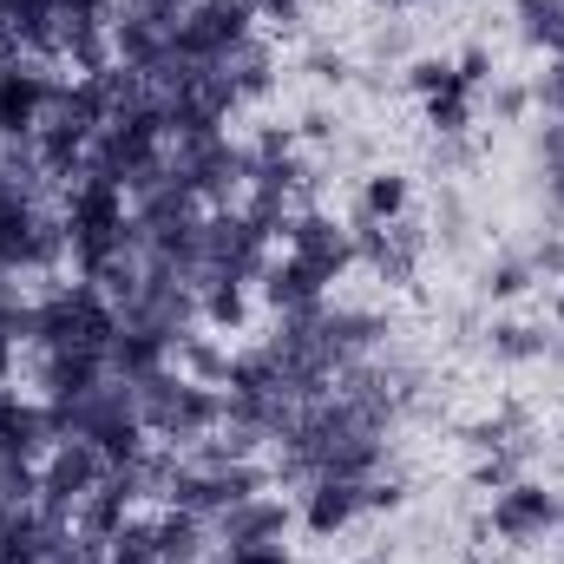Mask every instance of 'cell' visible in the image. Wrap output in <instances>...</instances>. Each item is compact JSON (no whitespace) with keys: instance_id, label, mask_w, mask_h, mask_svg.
<instances>
[{"instance_id":"8992f818","label":"cell","mask_w":564,"mask_h":564,"mask_svg":"<svg viewBox=\"0 0 564 564\" xmlns=\"http://www.w3.org/2000/svg\"><path fill=\"white\" fill-rule=\"evenodd\" d=\"M519 289H525V270H519V263L492 270V295H519Z\"/></svg>"},{"instance_id":"52a82bcc","label":"cell","mask_w":564,"mask_h":564,"mask_svg":"<svg viewBox=\"0 0 564 564\" xmlns=\"http://www.w3.org/2000/svg\"><path fill=\"white\" fill-rule=\"evenodd\" d=\"M7 381H13V341H0V401H7V394H13V388H7Z\"/></svg>"},{"instance_id":"5b68a950","label":"cell","mask_w":564,"mask_h":564,"mask_svg":"<svg viewBox=\"0 0 564 564\" xmlns=\"http://www.w3.org/2000/svg\"><path fill=\"white\" fill-rule=\"evenodd\" d=\"M224 564H289V552H282L276 539H270V545H230Z\"/></svg>"},{"instance_id":"277c9868","label":"cell","mask_w":564,"mask_h":564,"mask_svg":"<svg viewBox=\"0 0 564 564\" xmlns=\"http://www.w3.org/2000/svg\"><path fill=\"white\" fill-rule=\"evenodd\" d=\"M519 13H525V33L539 46L564 53V0H519Z\"/></svg>"},{"instance_id":"7a4b0ae2","label":"cell","mask_w":564,"mask_h":564,"mask_svg":"<svg viewBox=\"0 0 564 564\" xmlns=\"http://www.w3.org/2000/svg\"><path fill=\"white\" fill-rule=\"evenodd\" d=\"M361 506H368V486L322 473V479H315V499H308V532H341Z\"/></svg>"},{"instance_id":"3957f363","label":"cell","mask_w":564,"mask_h":564,"mask_svg":"<svg viewBox=\"0 0 564 564\" xmlns=\"http://www.w3.org/2000/svg\"><path fill=\"white\" fill-rule=\"evenodd\" d=\"M401 210H408V177L401 171H375L368 191H361V217L368 224H401Z\"/></svg>"},{"instance_id":"6da1fadb","label":"cell","mask_w":564,"mask_h":564,"mask_svg":"<svg viewBox=\"0 0 564 564\" xmlns=\"http://www.w3.org/2000/svg\"><path fill=\"white\" fill-rule=\"evenodd\" d=\"M558 519H564V506L552 492H539V486H506L499 506H492V532H499V539H539V532H552Z\"/></svg>"},{"instance_id":"ba28073f","label":"cell","mask_w":564,"mask_h":564,"mask_svg":"<svg viewBox=\"0 0 564 564\" xmlns=\"http://www.w3.org/2000/svg\"><path fill=\"white\" fill-rule=\"evenodd\" d=\"M558 315H564V295H558Z\"/></svg>"}]
</instances>
